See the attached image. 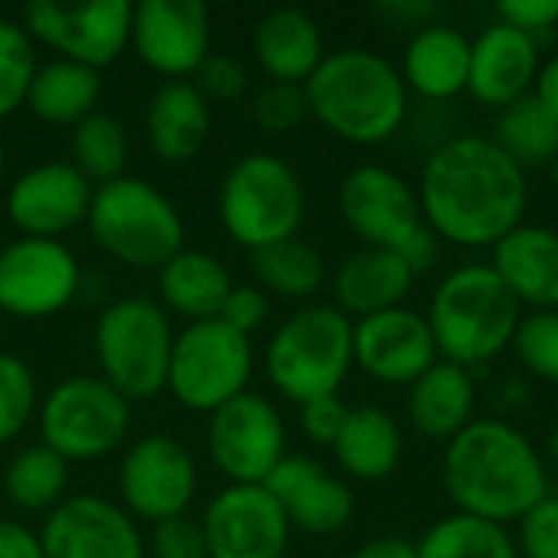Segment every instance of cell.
Wrapping results in <instances>:
<instances>
[{"label":"cell","instance_id":"47","mask_svg":"<svg viewBox=\"0 0 558 558\" xmlns=\"http://www.w3.org/2000/svg\"><path fill=\"white\" fill-rule=\"evenodd\" d=\"M438 10L441 7L435 0H383V3H376L379 16H386L392 26H409L412 33L435 23Z\"/></svg>","mask_w":558,"mask_h":558},{"label":"cell","instance_id":"38","mask_svg":"<svg viewBox=\"0 0 558 558\" xmlns=\"http://www.w3.org/2000/svg\"><path fill=\"white\" fill-rule=\"evenodd\" d=\"M513 353L530 376L558 386V311L523 314L513 337Z\"/></svg>","mask_w":558,"mask_h":558},{"label":"cell","instance_id":"52","mask_svg":"<svg viewBox=\"0 0 558 558\" xmlns=\"http://www.w3.org/2000/svg\"><path fill=\"white\" fill-rule=\"evenodd\" d=\"M549 454H553V464H556L558 471V425L553 428V438H549Z\"/></svg>","mask_w":558,"mask_h":558},{"label":"cell","instance_id":"26","mask_svg":"<svg viewBox=\"0 0 558 558\" xmlns=\"http://www.w3.org/2000/svg\"><path fill=\"white\" fill-rule=\"evenodd\" d=\"M252 49L258 65L268 72V78L288 85H304L327 59L320 26L314 23L311 13L298 7L268 10L255 26Z\"/></svg>","mask_w":558,"mask_h":558},{"label":"cell","instance_id":"22","mask_svg":"<svg viewBox=\"0 0 558 558\" xmlns=\"http://www.w3.org/2000/svg\"><path fill=\"white\" fill-rule=\"evenodd\" d=\"M262 487L278 500L291 530H301L307 536L340 533L356 510L350 487L340 477L327 474L317 461L301 454H288Z\"/></svg>","mask_w":558,"mask_h":558},{"label":"cell","instance_id":"7","mask_svg":"<svg viewBox=\"0 0 558 558\" xmlns=\"http://www.w3.org/2000/svg\"><path fill=\"white\" fill-rule=\"evenodd\" d=\"M219 219L232 242L248 252L294 239L304 222L301 177L275 154L242 157L222 180Z\"/></svg>","mask_w":558,"mask_h":558},{"label":"cell","instance_id":"43","mask_svg":"<svg viewBox=\"0 0 558 558\" xmlns=\"http://www.w3.org/2000/svg\"><path fill=\"white\" fill-rule=\"evenodd\" d=\"M206 101H235L245 85H248V75H245V65L232 56H206V62L196 69V82H193Z\"/></svg>","mask_w":558,"mask_h":558},{"label":"cell","instance_id":"35","mask_svg":"<svg viewBox=\"0 0 558 558\" xmlns=\"http://www.w3.org/2000/svg\"><path fill=\"white\" fill-rule=\"evenodd\" d=\"M418 558H520L510 526L451 513L418 539Z\"/></svg>","mask_w":558,"mask_h":558},{"label":"cell","instance_id":"50","mask_svg":"<svg viewBox=\"0 0 558 558\" xmlns=\"http://www.w3.org/2000/svg\"><path fill=\"white\" fill-rule=\"evenodd\" d=\"M350 558H418V543L402 536H376L363 543Z\"/></svg>","mask_w":558,"mask_h":558},{"label":"cell","instance_id":"45","mask_svg":"<svg viewBox=\"0 0 558 558\" xmlns=\"http://www.w3.org/2000/svg\"><path fill=\"white\" fill-rule=\"evenodd\" d=\"M500 23L533 36L539 43V36L553 33L558 26V0H504L500 7Z\"/></svg>","mask_w":558,"mask_h":558},{"label":"cell","instance_id":"44","mask_svg":"<svg viewBox=\"0 0 558 558\" xmlns=\"http://www.w3.org/2000/svg\"><path fill=\"white\" fill-rule=\"evenodd\" d=\"M347 415L350 409L343 405L340 396H327V399H314V402H304L301 405V428L304 435L314 441V445H327L333 448L343 425H347Z\"/></svg>","mask_w":558,"mask_h":558},{"label":"cell","instance_id":"41","mask_svg":"<svg viewBox=\"0 0 558 558\" xmlns=\"http://www.w3.org/2000/svg\"><path fill=\"white\" fill-rule=\"evenodd\" d=\"M517 549L520 558H558V494L539 500L517 523Z\"/></svg>","mask_w":558,"mask_h":558},{"label":"cell","instance_id":"48","mask_svg":"<svg viewBox=\"0 0 558 558\" xmlns=\"http://www.w3.org/2000/svg\"><path fill=\"white\" fill-rule=\"evenodd\" d=\"M438 252H441V239L428 229V226H422L402 248H399V255H402V262L412 268V275L418 278V275H425L428 268H435V262H438Z\"/></svg>","mask_w":558,"mask_h":558},{"label":"cell","instance_id":"34","mask_svg":"<svg viewBox=\"0 0 558 558\" xmlns=\"http://www.w3.org/2000/svg\"><path fill=\"white\" fill-rule=\"evenodd\" d=\"M494 141L523 170L553 167L558 157V121L533 95H526L497 114Z\"/></svg>","mask_w":558,"mask_h":558},{"label":"cell","instance_id":"32","mask_svg":"<svg viewBox=\"0 0 558 558\" xmlns=\"http://www.w3.org/2000/svg\"><path fill=\"white\" fill-rule=\"evenodd\" d=\"M252 271L265 291L288 301H311L327 275L320 252L298 235L252 252Z\"/></svg>","mask_w":558,"mask_h":558},{"label":"cell","instance_id":"10","mask_svg":"<svg viewBox=\"0 0 558 558\" xmlns=\"http://www.w3.org/2000/svg\"><path fill=\"white\" fill-rule=\"evenodd\" d=\"M131 428V402L101 376H69L39 405V435L62 461H98Z\"/></svg>","mask_w":558,"mask_h":558},{"label":"cell","instance_id":"33","mask_svg":"<svg viewBox=\"0 0 558 558\" xmlns=\"http://www.w3.org/2000/svg\"><path fill=\"white\" fill-rule=\"evenodd\" d=\"M69 484V461H62L46 445H29L16 451L3 471V490L13 507L26 513H49L65 497Z\"/></svg>","mask_w":558,"mask_h":558},{"label":"cell","instance_id":"19","mask_svg":"<svg viewBox=\"0 0 558 558\" xmlns=\"http://www.w3.org/2000/svg\"><path fill=\"white\" fill-rule=\"evenodd\" d=\"M131 43L144 65L183 78L209 56V10L199 0H144L131 16Z\"/></svg>","mask_w":558,"mask_h":558},{"label":"cell","instance_id":"36","mask_svg":"<svg viewBox=\"0 0 558 558\" xmlns=\"http://www.w3.org/2000/svg\"><path fill=\"white\" fill-rule=\"evenodd\" d=\"M72 167L88 180V183H111L124 177L128 163V131L124 124L108 114L95 111L85 121L75 124L72 131Z\"/></svg>","mask_w":558,"mask_h":558},{"label":"cell","instance_id":"40","mask_svg":"<svg viewBox=\"0 0 558 558\" xmlns=\"http://www.w3.org/2000/svg\"><path fill=\"white\" fill-rule=\"evenodd\" d=\"M311 114L304 85H288V82H268L255 98H252V118L262 131L268 134H288L304 124Z\"/></svg>","mask_w":558,"mask_h":558},{"label":"cell","instance_id":"29","mask_svg":"<svg viewBox=\"0 0 558 558\" xmlns=\"http://www.w3.org/2000/svg\"><path fill=\"white\" fill-rule=\"evenodd\" d=\"M402 428L379 405H356L333 445L340 468L356 481H386L402 461Z\"/></svg>","mask_w":558,"mask_h":558},{"label":"cell","instance_id":"21","mask_svg":"<svg viewBox=\"0 0 558 558\" xmlns=\"http://www.w3.org/2000/svg\"><path fill=\"white\" fill-rule=\"evenodd\" d=\"M539 65H543L539 43L497 20L477 39H471L468 95L484 108L504 111L520 98L533 95Z\"/></svg>","mask_w":558,"mask_h":558},{"label":"cell","instance_id":"31","mask_svg":"<svg viewBox=\"0 0 558 558\" xmlns=\"http://www.w3.org/2000/svg\"><path fill=\"white\" fill-rule=\"evenodd\" d=\"M101 95V72L69 62V59H56L36 69L26 105L36 118L49 121V124H78L88 114H95Z\"/></svg>","mask_w":558,"mask_h":558},{"label":"cell","instance_id":"6","mask_svg":"<svg viewBox=\"0 0 558 558\" xmlns=\"http://www.w3.org/2000/svg\"><path fill=\"white\" fill-rule=\"evenodd\" d=\"M85 222L95 245L131 268H163L183 252L177 206L141 177H118L95 186Z\"/></svg>","mask_w":558,"mask_h":558},{"label":"cell","instance_id":"54","mask_svg":"<svg viewBox=\"0 0 558 558\" xmlns=\"http://www.w3.org/2000/svg\"><path fill=\"white\" fill-rule=\"evenodd\" d=\"M3 160H7V147H3V137H0V173H3Z\"/></svg>","mask_w":558,"mask_h":558},{"label":"cell","instance_id":"27","mask_svg":"<svg viewBox=\"0 0 558 558\" xmlns=\"http://www.w3.org/2000/svg\"><path fill=\"white\" fill-rule=\"evenodd\" d=\"M409 422L412 428L428 438L448 445L474 422L477 409V386L474 373L454 363L438 360L425 376L409 386Z\"/></svg>","mask_w":558,"mask_h":558},{"label":"cell","instance_id":"11","mask_svg":"<svg viewBox=\"0 0 558 558\" xmlns=\"http://www.w3.org/2000/svg\"><path fill=\"white\" fill-rule=\"evenodd\" d=\"M131 16L134 7L128 0H33L23 10V29L52 46L56 52H62V59L101 72L128 49Z\"/></svg>","mask_w":558,"mask_h":558},{"label":"cell","instance_id":"13","mask_svg":"<svg viewBox=\"0 0 558 558\" xmlns=\"http://www.w3.org/2000/svg\"><path fill=\"white\" fill-rule=\"evenodd\" d=\"M196 461L170 435H147L134 441L118 471L121 507L147 523L186 517L196 497Z\"/></svg>","mask_w":558,"mask_h":558},{"label":"cell","instance_id":"4","mask_svg":"<svg viewBox=\"0 0 558 558\" xmlns=\"http://www.w3.org/2000/svg\"><path fill=\"white\" fill-rule=\"evenodd\" d=\"M523 314L526 311L504 278L490 265L474 262L448 271L438 281L425 320L432 327L438 356L474 373L513 347Z\"/></svg>","mask_w":558,"mask_h":558},{"label":"cell","instance_id":"30","mask_svg":"<svg viewBox=\"0 0 558 558\" xmlns=\"http://www.w3.org/2000/svg\"><path fill=\"white\" fill-rule=\"evenodd\" d=\"M232 288L226 265L209 252L183 248L160 268V298L190 324L216 320Z\"/></svg>","mask_w":558,"mask_h":558},{"label":"cell","instance_id":"37","mask_svg":"<svg viewBox=\"0 0 558 558\" xmlns=\"http://www.w3.org/2000/svg\"><path fill=\"white\" fill-rule=\"evenodd\" d=\"M33 75H36V56H33L29 33L20 23L0 16V118L26 105Z\"/></svg>","mask_w":558,"mask_h":558},{"label":"cell","instance_id":"39","mask_svg":"<svg viewBox=\"0 0 558 558\" xmlns=\"http://www.w3.org/2000/svg\"><path fill=\"white\" fill-rule=\"evenodd\" d=\"M36 412V379L29 366L13 356L0 353V445L13 441Z\"/></svg>","mask_w":558,"mask_h":558},{"label":"cell","instance_id":"8","mask_svg":"<svg viewBox=\"0 0 558 558\" xmlns=\"http://www.w3.org/2000/svg\"><path fill=\"white\" fill-rule=\"evenodd\" d=\"M173 327L147 298H121L108 304L95 324V356L101 379L128 402H147L167 389Z\"/></svg>","mask_w":558,"mask_h":558},{"label":"cell","instance_id":"25","mask_svg":"<svg viewBox=\"0 0 558 558\" xmlns=\"http://www.w3.org/2000/svg\"><path fill=\"white\" fill-rule=\"evenodd\" d=\"M415 284L412 268L399 252L389 248H360L347 255L333 275V307L350 320H363L392 307H402Z\"/></svg>","mask_w":558,"mask_h":558},{"label":"cell","instance_id":"16","mask_svg":"<svg viewBox=\"0 0 558 558\" xmlns=\"http://www.w3.org/2000/svg\"><path fill=\"white\" fill-rule=\"evenodd\" d=\"M199 526L209 558H284L291 543V523L262 484H229Z\"/></svg>","mask_w":558,"mask_h":558},{"label":"cell","instance_id":"3","mask_svg":"<svg viewBox=\"0 0 558 558\" xmlns=\"http://www.w3.org/2000/svg\"><path fill=\"white\" fill-rule=\"evenodd\" d=\"M311 114L340 141L373 147L409 121V88L399 69L369 49L327 52L304 82Z\"/></svg>","mask_w":558,"mask_h":558},{"label":"cell","instance_id":"28","mask_svg":"<svg viewBox=\"0 0 558 558\" xmlns=\"http://www.w3.org/2000/svg\"><path fill=\"white\" fill-rule=\"evenodd\" d=\"M147 141L163 163H186L206 147L209 101L193 82L173 78V82H163L150 95Z\"/></svg>","mask_w":558,"mask_h":558},{"label":"cell","instance_id":"53","mask_svg":"<svg viewBox=\"0 0 558 558\" xmlns=\"http://www.w3.org/2000/svg\"><path fill=\"white\" fill-rule=\"evenodd\" d=\"M549 173H553V186H556V190H558V157H556V160H553V167H549Z\"/></svg>","mask_w":558,"mask_h":558},{"label":"cell","instance_id":"42","mask_svg":"<svg viewBox=\"0 0 558 558\" xmlns=\"http://www.w3.org/2000/svg\"><path fill=\"white\" fill-rule=\"evenodd\" d=\"M147 546H150L154 558H209L203 526L186 520V517H173V520L157 523Z\"/></svg>","mask_w":558,"mask_h":558},{"label":"cell","instance_id":"5","mask_svg":"<svg viewBox=\"0 0 558 558\" xmlns=\"http://www.w3.org/2000/svg\"><path fill=\"white\" fill-rule=\"evenodd\" d=\"M353 369V320L333 304L298 307L268 340V383L294 405L337 396Z\"/></svg>","mask_w":558,"mask_h":558},{"label":"cell","instance_id":"14","mask_svg":"<svg viewBox=\"0 0 558 558\" xmlns=\"http://www.w3.org/2000/svg\"><path fill=\"white\" fill-rule=\"evenodd\" d=\"M82 271L59 239H16L0 252V311L20 320L59 314L78 294Z\"/></svg>","mask_w":558,"mask_h":558},{"label":"cell","instance_id":"49","mask_svg":"<svg viewBox=\"0 0 558 558\" xmlns=\"http://www.w3.org/2000/svg\"><path fill=\"white\" fill-rule=\"evenodd\" d=\"M0 558H46L39 533L26 530L20 523L0 520Z\"/></svg>","mask_w":558,"mask_h":558},{"label":"cell","instance_id":"15","mask_svg":"<svg viewBox=\"0 0 558 558\" xmlns=\"http://www.w3.org/2000/svg\"><path fill=\"white\" fill-rule=\"evenodd\" d=\"M340 213L366 248L399 252L425 226L415 186L383 163H363L343 177Z\"/></svg>","mask_w":558,"mask_h":558},{"label":"cell","instance_id":"46","mask_svg":"<svg viewBox=\"0 0 558 558\" xmlns=\"http://www.w3.org/2000/svg\"><path fill=\"white\" fill-rule=\"evenodd\" d=\"M265 317H268V298L262 288H252V284L232 288L222 304V314H219V320H226L232 330H239L245 337H252L265 324Z\"/></svg>","mask_w":558,"mask_h":558},{"label":"cell","instance_id":"18","mask_svg":"<svg viewBox=\"0 0 558 558\" xmlns=\"http://www.w3.org/2000/svg\"><path fill=\"white\" fill-rule=\"evenodd\" d=\"M438 347L425 314L392 307L353 320V366L386 386H412L438 363Z\"/></svg>","mask_w":558,"mask_h":558},{"label":"cell","instance_id":"20","mask_svg":"<svg viewBox=\"0 0 558 558\" xmlns=\"http://www.w3.org/2000/svg\"><path fill=\"white\" fill-rule=\"evenodd\" d=\"M92 193L72 163H39L10 186L7 216L26 239H56L88 219Z\"/></svg>","mask_w":558,"mask_h":558},{"label":"cell","instance_id":"23","mask_svg":"<svg viewBox=\"0 0 558 558\" xmlns=\"http://www.w3.org/2000/svg\"><path fill=\"white\" fill-rule=\"evenodd\" d=\"M490 268L504 278L523 311H558V229L517 226L494 245Z\"/></svg>","mask_w":558,"mask_h":558},{"label":"cell","instance_id":"17","mask_svg":"<svg viewBox=\"0 0 558 558\" xmlns=\"http://www.w3.org/2000/svg\"><path fill=\"white\" fill-rule=\"evenodd\" d=\"M46 558H144L134 517L95 494L65 497L39 533Z\"/></svg>","mask_w":558,"mask_h":558},{"label":"cell","instance_id":"24","mask_svg":"<svg viewBox=\"0 0 558 558\" xmlns=\"http://www.w3.org/2000/svg\"><path fill=\"white\" fill-rule=\"evenodd\" d=\"M402 82L425 101H451L468 92L471 39L445 23H428L412 33L402 52Z\"/></svg>","mask_w":558,"mask_h":558},{"label":"cell","instance_id":"12","mask_svg":"<svg viewBox=\"0 0 558 558\" xmlns=\"http://www.w3.org/2000/svg\"><path fill=\"white\" fill-rule=\"evenodd\" d=\"M209 458L232 484H265L288 458V435L278 409L255 392H242L209 415Z\"/></svg>","mask_w":558,"mask_h":558},{"label":"cell","instance_id":"9","mask_svg":"<svg viewBox=\"0 0 558 558\" xmlns=\"http://www.w3.org/2000/svg\"><path fill=\"white\" fill-rule=\"evenodd\" d=\"M255 366L252 340L232 330L226 320L190 324L173 340L167 389L190 412L213 415L226 402L245 392Z\"/></svg>","mask_w":558,"mask_h":558},{"label":"cell","instance_id":"1","mask_svg":"<svg viewBox=\"0 0 558 558\" xmlns=\"http://www.w3.org/2000/svg\"><path fill=\"white\" fill-rule=\"evenodd\" d=\"M415 193L425 226L461 248H494L523 226L530 206L526 170L484 134H454L432 147Z\"/></svg>","mask_w":558,"mask_h":558},{"label":"cell","instance_id":"51","mask_svg":"<svg viewBox=\"0 0 558 558\" xmlns=\"http://www.w3.org/2000/svg\"><path fill=\"white\" fill-rule=\"evenodd\" d=\"M533 98L558 121V52H553L549 59H543L536 85H533Z\"/></svg>","mask_w":558,"mask_h":558},{"label":"cell","instance_id":"2","mask_svg":"<svg viewBox=\"0 0 558 558\" xmlns=\"http://www.w3.org/2000/svg\"><path fill=\"white\" fill-rule=\"evenodd\" d=\"M441 484L454 513L487 523H520L549 497V474L536 445L504 418H474L445 445Z\"/></svg>","mask_w":558,"mask_h":558}]
</instances>
